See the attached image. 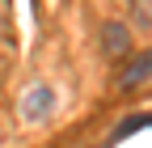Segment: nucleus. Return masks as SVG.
I'll use <instances>...</instances> for the list:
<instances>
[{
  "mask_svg": "<svg viewBox=\"0 0 152 148\" xmlns=\"http://www.w3.org/2000/svg\"><path fill=\"white\" fill-rule=\"evenodd\" d=\"M135 17L152 26V0H135Z\"/></svg>",
  "mask_w": 152,
  "mask_h": 148,
  "instance_id": "20e7f679",
  "label": "nucleus"
},
{
  "mask_svg": "<svg viewBox=\"0 0 152 148\" xmlns=\"http://www.w3.org/2000/svg\"><path fill=\"white\" fill-rule=\"evenodd\" d=\"M51 106H55V93L47 85H30L26 93H21V114L30 119V123H42L47 114H51Z\"/></svg>",
  "mask_w": 152,
  "mask_h": 148,
  "instance_id": "f257e3e1",
  "label": "nucleus"
},
{
  "mask_svg": "<svg viewBox=\"0 0 152 148\" xmlns=\"http://www.w3.org/2000/svg\"><path fill=\"white\" fill-rule=\"evenodd\" d=\"M148 76H152V51H148V55H140V59H135V64L123 72V89L140 85V81H148Z\"/></svg>",
  "mask_w": 152,
  "mask_h": 148,
  "instance_id": "f03ea898",
  "label": "nucleus"
},
{
  "mask_svg": "<svg viewBox=\"0 0 152 148\" xmlns=\"http://www.w3.org/2000/svg\"><path fill=\"white\" fill-rule=\"evenodd\" d=\"M102 42H106V51H110V55H123V51H127V26L110 21V26H106V34H102Z\"/></svg>",
  "mask_w": 152,
  "mask_h": 148,
  "instance_id": "7ed1b4c3",
  "label": "nucleus"
}]
</instances>
